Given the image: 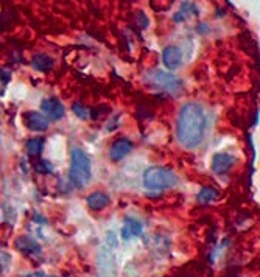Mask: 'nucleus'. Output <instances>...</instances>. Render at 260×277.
I'll return each mask as SVG.
<instances>
[{"mask_svg":"<svg viewBox=\"0 0 260 277\" xmlns=\"http://www.w3.org/2000/svg\"><path fill=\"white\" fill-rule=\"evenodd\" d=\"M206 131V115L204 111L196 103H187L181 108L176 121V136L179 143L193 149L203 142Z\"/></svg>","mask_w":260,"mask_h":277,"instance_id":"1","label":"nucleus"},{"mask_svg":"<svg viewBox=\"0 0 260 277\" xmlns=\"http://www.w3.org/2000/svg\"><path fill=\"white\" fill-rule=\"evenodd\" d=\"M70 181L76 187H86L92 176V164L89 156L80 148H73L70 155Z\"/></svg>","mask_w":260,"mask_h":277,"instance_id":"2","label":"nucleus"},{"mask_svg":"<svg viewBox=\"0 0 260 277\" xmlns=\"http://www.w3.org/2000/svg\"><path fill=\"white\" fill-rule=\"evenodd\" d=\"M178 184V176L164 167H150L143 173V186L150 190L171 189Z\"/></svg>","mask_w":260,"mask_h":277,"instance_id":"3","label":"nucleus"},{"mask_svg":"<svg viewBox=\"0 0 260 277\" xmlns=\"http://www.w3.org/2000/svg\"><path fill=\"white\" fill-rule=\"evenodd\" d=\"M147 80L154 87H159V89H164V90H168V92H176L181 87L179 78L173 77V75H170L167 72H162V70H151L147 75Z\"/></svg>","mask_w":260,"mask_h":277,"instance_id":"4","label":"nucleus"},{"mask_svg":"<svg viewBox=\"0 0 260 277\" xmlns=\"http://www.w3.org/2000/svg\"><path fill=\"white\" fill-rule=\"evenodd\" d=\"M23 125L36 133H44L48 130V120L38 111H28L23 114Z\"/></svg>","mask_w":260,"mask_h":277,"instance_id":"5","label":"nucleus"},{"mask_svg":"<svg viewBox=\"0 0 260 277\" xmlns=\"http://www.w3.org/2000/svg\"><path fill=\"white\" fill-rule=\"evenodd\" d=\"M41 109H42V115L47 118H50V120H55V121H58V120H61L63 117H64V106L61 105V102L58 100V98H55V97H51V98H45V100H42V103H41Z\"/></svg>","mask_w":260,"mask_h":277,"instance_id":"6","label":"nucleus"},{"mask_svg":"<svg viewBox=\"0 0 260 277\" xmlns=\"http://www.w3.org/2000/svg\"><path fill=\"white\" fill-rule=\"evenodd\" d=\"M133 149V142L129 139H119L111 145L109 155L112 161H122L129 155V151Z\"/></svg>","mask_w":260,"mask_h":277,"instance_id":"7","label":"nucleus"},{"mask_svg":"<svg viewBox=\"0 0 260 277\" xmlns=\"http://www.w3.org/2000/svg\"><path fill=\"white\" fill-rule=\"evenodd\" d=\"M162 61L164 66L170 70H175L181 64V50L175 45H168L162 52Z\"/></svg>","mask_w":260,"mask_h":277,"instance_id":"8","label":"nucleus"},{"mask_svg":"<svg viewBox=\"0 0 260 277\" xmlns=\"http://www.w3.org/2000/svg\"><path fill=\"white\" fill-rule=\"evenodd\" d=\"M234 164H236V158L232 155H226V153H218V155L212 158V170L217 174L226 173Z\"/></svg>","mask_w":260,"mask_h":277,"instance_id":"9","label":"nucleus"},{"mask_svg":"<svg viewBox=\"0 0 260 277\" xmlns=\"http://www.w3.org/2000/svg\"><path fill=\"white\" fill-rule=\"evenodd\" d=\"M16 249L23 253V254H39L41 253V246L38 241H35L30 237H19L14 243Z\"/></svg>","mask_w":260,"mask_h":277,"instance_id":"10","label":"nucleus"},{"mask_svg":"<svg viewBox=\"0 0 260 277\" xmlns=\"http://www.w3.org/2000/svg\"><path fill=\"white\" fill-rule=\"evenodd\" d=\"M142 235V224L137 220L126 218L123 226H122V238L123 240H131L134 237Z\"/></svg>","mask_w":260,"mask_h":277,"instance_id":"11","label":"nucleus"},{"mask_svg":"<svg viewBox=\"0 0 260 277\" xmlns=\"http://www.w3.org/2000/svg\"><path fill=\"white\" fill-rule=\"evenodd\" d=\"M109 204V196L103 192H95L88 196V206L94 210H101Z\"/></svg>","mask_w":260,"mask_h":277,"instance_id":"12","label":"nucleus"},{"mask_svg":"<svg viewBox=\"0 0 260 277\" xmlns=\"http://www.w3.org/2000/svg\"><path fill=\"white\" fill-rule=\"evenodd\" d=\"M32 64H33V67H35L36 70H39V72H48V70H51V67H53V59H51L48 55L39 53V55H36V56L33 58Z\"/></svg>","mask_w":260,"mask_h":277,"instance_id":"13","label":"nucleus"},{"mask_svg":"<svg viewBox=\"0 0 260 277\" xmlns=\"http://www.w3.org/2000/svg\"><path fill=\"white\" fill-rule=\"evenodd\" d=\"M218 196V192L212 187H204V189H201V192L198 193L196 196V201L199 204H207L211 201H214L215 198Z\"/></svg>","mask_w":260,"mask_h":277,"instance_id":"14","label":"nucleus"},{"mask_svg":"<svg viewBox=\"0 0 260 277\" xmlns=\"http://www.w3.org/2000/svg\"><path fill=\"white\" fill-rule=\"evenodd\" d=\"M42 146H44V140L42 139H30L28 140V143H27V149H28V153H30L32 156H38L39 153H41V149H42Z\"/></svg>","mask_w":260,"mask_h":277,"instance_id":"15","label":"nucleus"},{"mask_svg":"<svg viewBox=\"0 0 260 277\" xmlns=\"http://www.w3.org/2000/svg\"><path fill=\"white\" fill-rule=\"evenodd\" d=\"M72 109H73V112H75L80 118H83V120H86V118H88V115H89V111L86 109V108H83L80 103H75Z\"/></svg>","mask_w":260,"mask_h":277,"instance_id":"16","label":"nucleus"},{"mask_svg":"<svg viewBox=\"0 0 260 277\" xmlns=\"http://www.w3.org/2000/svg\"><path fill=\"white\" fill-rule=\"evenodd\" d=\"M35 167H36V171H39V173H50L51 171L50 164L45 162V161H38Z\"/></svg>","mask_w":260,"mask_h":277,"instance_id":"17","label":"nucleus"},{"mask_svg":"<svg viewBox=\"0 0 260 277\" xmlns=\"http://www.w3.org/2000/svg\"><path fill=\"white\" fill-rule=\"evenodd\" d=\"M28 277H48L47 274H44V272H32Z\"/></svg>","mask_w":260,"mask_h":277,"instance_id":"18","label":"nucleus"}]
</instances>
